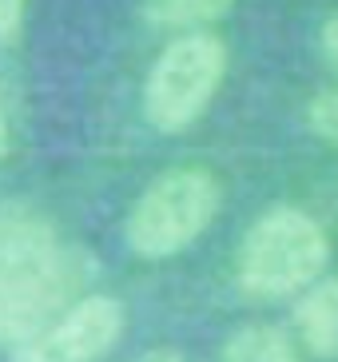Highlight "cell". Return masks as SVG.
<instances>
[{"mask_svg": "<svg viewBox=\"0 0 338 362\" xmlns=\"http://www.w3.org/2000/svg\"><path fill=\"white\" fill-rule=\"evenodd\" d=\"M92 263L64 247L56 227L36 211H0V346H21L40 334L64 307L88 295Z\"/></svg>", "mask_w": 338, "mask_h": 362, "instance_id": "cell-1", "label": "cell"}, {"mask_svg": "<svg viewBox=\"0 0 338 362\" xmlns=\"http://www.w3.org/2000/svg\"><path fill=\"white\" fill-rule=\"evenodd\" d=\"M330 239L315 215L279 203L251 223L235 255V283L251 298H291L322 279Z\"/></svg>", "mask_w": 338, "mask_h": 362, "instance_id": "cell-2", "label": "cell"}, {"mask_svg": "<svg viewBox=\"0 0 338 362\" xmlns=\"http://www.w3.org/2000/svg\"><path fill=\"white\" fill-rule=\"evenodd\" d=\"M223 207V187L207 168H171L139 192L124 239L139 259H171L187 251Z\"/></svg>", "mask_w": 338, "mask_h": 362, "instance_id": "cell-3", "label": "cell"}, {"mask_svg": "<svg viewBox=\"0 0 338 362\" xmlns=\"http://www.w3.org/2000/svg\"><path fill=\"white\" fill-rule=\"evenodd\" d=\"M227 76V44L207 28L175 33L144 80V119L163 136H180L211 107Z\"/></svg>", "mask_w": 338, "mask_h": 362, "instance_id": "cell-4", "label": "cell"}, {"mask_svg": "<svg viewBox=\"0 0 338 362\" xmlns=\"http://www.w3.org/2000/svg\"><path fill=\"white\" fill-rule=\"evenodd\" d=\"M124 334V303L112 295H80L40 334L12 346V362H95Z\"/></svg>", "mask_w": 338, "mask_h": 362, "instance_id": "cell-5", "label": "cell"}, {"mask_svg": "<svg viewBox=\"0 0 338 362\" xmlns=\"http://www.w3.org/2000/svg\"><path fill=\"white\" fill-rule=\"evenodd\" d=\"M298 342L315 358H338V275L315 279L295 303Z\"/></svg>", "mask_w": 338, "mask_h": 362, "instance_id": "cell-6", "label": "cell"}, {"mask_svg": "<svg viewBox=\"0 0 338 362\" xmlns=\"http://www.w3.org/2000/svg\"><path fill=\"white\" fill-rule=\"evenodd\" d=\"M219 362H303V351L275 322H247L223 342Z\"/></svg>", "mask_w": 338, "mask_h": 362, "instance_id": "cell-7", "label": "cell"}, {"mask_svg": "<svg viewBox=\"0 0 338 362\" xmlns=\"http://www.w3.org/2000/svg\"><path fill=\"white\" fill-rule=\"evenodd\" d=\"M235 0H144L139 12L144 21L159 33H195V28H211L231 12Z\"/></svg>", "mask_w": 338, "mask_h": 362, "instance_id": "cell-8", "label": "cell"}, {"mask_svg": "<svg viewBox=\"0 0 338 362\" xmlns=\"http://www.w3.org/2000/svg\"><path fill=\"white\" fill-rule=\"evenodd\" d=\"M307 128L315 132L322 144L338 148V88H322L307 104Z\"/></svg>", "mask_w": 338, "mask_h": 362, "instance_id": "cell-9", "label": "cell"}, {"mask_svg": "<svg viewBox=\"0 0 338 362\" xmlns=\"http://www.w3.org/2000/svg\"><path fill=\"white\" fill-rule=\"evenodd\" d=\"M24 8H28V0H0V44H4V48L21 40Z\"/></svg>", "mask_w": 338, "mask_h": 362, "instance_id": "cell-10", "label": "cell"}, {"mask_svg": "<svg viewBox=\"0 0 338 362\" xmlns=\"http://www.w3.org/2000/svg\"><path fill=\"white\" fill-rule=\"evenodd\" d=\"M318 44H322V56L330 60V68L338 72V12H330L322 28H318Z\"/></svg>", "mask_w": 338, "mask_h": 362, "instance_id": "cell-11", "label": "cell"}, {"mask_svg": "<svg viewBox=\"0 0 338 362\" xmlns=\"http://www.w3.org/2000/svg\"><path fill=\"white\" fill-rule=\"evenodd\" d=\"M139 362H187V358H183L175 346H156V351H148Z\"/></svg>", "mask_w": 338, "mask_h": 362, "instance_id": "cell-12", "label": "cell"}, {"mask_svg": "<svg viewBox=\"0 0 338 362\" xmlns=\"http://www.w3.org/2000/svg\"><path fill=\"white\" fill-rule=\"evenodd\" d=\"M8 116H4V100H0V160L8 156Z\"/></svg>", "mask_w": 338, "mask_h": 362, "instance_id": "cell-13", "label": "cell"}]
</instances>
